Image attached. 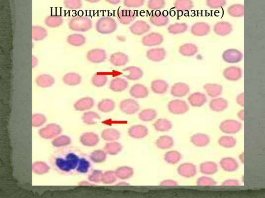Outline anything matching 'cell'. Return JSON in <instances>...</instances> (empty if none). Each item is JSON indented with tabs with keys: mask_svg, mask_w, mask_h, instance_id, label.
Returning <instances> with one entry per match:
<instances>
[{
	"mask_svg": "<svg viewBox=\"0 0 265 198\" xmlns=\"http://www.w3.org/2000/svg\"><path fill=\"white\" fill-rule=\"evenodd\" d=\"M222 57L226 62L236 63L241 61L243 55L237 49H231L225 51L223 54Z\"/></svg>",
	"mask_w": 265,
	"mask_h": 198,
	"instance_id": "cell-9",
	"label": "cell"
},
{
	"mask_svg": "<svg viewBox=\"0 0 265 198\" xmlns=\"http://www.w3.org/2000/svg\"><path fill=\"white\" fill-rule=\"evenodd\" d=\"M129 135L135 139H142L148 134V128L142 125H135L131 127L128 131Z\"/></svg>",
	"mask_w": 265,
	"mask_h": 198,
	"instance_id": "cell-16",
	"label": "cell"
},
{
	"mask_svg": "<svg viewBox=\"0 0 265 198\" xmlns=\"http://www.w3.org/2000/svg\"><path fill=\"white\" fill-rule=\"evenodd\" d=\"M244 114L243 110L240 111L238 113V116L239 118V119H240L242 121H244Z\"/></svg>",
	"mask_w": 265,
	"mask_h": 198,
	"instance_id": "cell-59",
	"label": "cell"
},
{
	"mask_svg": "<svg viewBox=\"0 0 265 198\" xmlns=\"http://www.w3.org/2000/svg\"><path fill=\"white\" fill-rule=\"evenodd\" d=\"M224 186H238L239 182L236 180H228L224 182L222 184Z\"/></svg>",
	"mask_w": 265,
	"mask_h": 198,
	"instance_id": "cell-56",
	"label": "cell"
},
{
	"mask_svg": "<svg viewBox=\"0 0 265 198\" xmlns=\"http://www.w3.org/2000/svg\"><path fill=\"white\" fill-rule=\"evenodd\" d=\"M115 173L117 177L122 180H126L133 175L134 170L130 167L123 166L118 168Z\"/></svg>",
	"mask_w": 265,
	"mask_h": 198,
	"instance_id": "cell-36",
	"label": "cell"
},
{
	"mask_svg": "<svg viewBox=\"0 0 265 198\" xmlns=\"http://www.w3.org/2000/svg\"><path fill=\"white\" fill-rule=\"evenodd\" d=\"M169 112L177 115L183 114L189 110V107L185 101L180 100H175L168 104Z\"/></svg>",
	"mask_w": 265,
	"mask_h": 198,
	"instance_id": "cell-4",
	"label": "cell"
},
{
	"mask_svg": "<svg viewBox=\"0 0 265 198\" xmlns=\"http://www.w3.org/2000/svg\"><path fill=\"white\" fill-rule=\"evenodd\" d=\"M129 57L126 54L118 52L113 54L110 61L115 66H122L125 65L129 62Z\"/></svg>",
	"mask_w": 265,
	"mask_h": 198,
	"instance_id": "cell-22",
	"label": "cell"
},
{
	"mask_svg": "<svg viewBox=\"0 0 265 198\" xmlns=\"http://www.w3.org/2000/svg\"><path fill=\"white\" fill-rule=\"evenodd\" d=\"M200 172L206 175H212L217 173L218 167L217 164L212 162H206L201 164Z\"/></svg>",
	"mask_w": 265,
	"mask_h": 198,
	"instance_id": "cell-31",
	"label": "cell"
},
{
	"mask_svg": "<svg viewBox=\"0 0 265 198\" xmlns=\"http://www.w3.org/2000/svg\"><path fill=\"white\" fill-rule=\"evenodd\" d=\"M150 26L143 21L135 22L130 27V30L134 35H142L150 31Z\"/></svg>",
	"mask_w": 265,
	"mask_h": 198,
	"instance_id": "cell-10",
	"label": "cell"
},
{
	"mask_svg": "<svg viewBox=\"0 0 265 198\" xmlns=\"http://www.w3.org/2000/svg\"><path fill=\"white\" fill-rule=\"evenodd\" d=\"M63 81L67 85H76L81 83L82 77L77 73H68L64 76Z\"/></svg>",
	"mask_w": 265,
	"mask_h": 198,
	"instance_id": "cell-37",
	"label": "cell"
},
{
	"mask_svg": "<svg viewBox=\"0 0 265 198\" xmlns=\"http://www.w3.org/2000/svg\"><path fill=\"white\" fill-rule=\"evenodd\" d=\"M86 42L85 36L81 34H72L68 36L67 42L75 47H80L84 45Z\"/></svg>",
	"mask_w": 265,
	"mask_h": 198,
	"instance_id": "cell-34",
	"label": "cell"
},
{
	"mask_svg": "<svg viewBox=\"0 0 265 198\" xmlns=\"http://www.w3.org/2000/svg\"><path fill=\"white\" fill-rule=\"evenodd\" d=\"M220 164L222 169L228 172H233L237 170L239 166L237 161L232 157L222 158Z\"/></svg>",
	"mask_w": 265,
	"mask_h": 198,
	"instance_id": "cell-20",
	"label": "cell"
},
{
	"mask_svg": "<svg viewBox=\"0 0 265 198\" xmlns=\"http://www.w3.org/2000/svg\"><path fill=\"white\" fill-rule=\"evenodd\" d=\"M164 42V37L159 33L152 32L142 38V44L147 47L159 46Z\"/></svg>",
	"mask_w": 265,
	"mask_h": 198,
	"instance_id": "cell-8",
	"label": "cell"
},
{
	"mask_svg": "<svg viewBox=\"0 0 265 198\" xmlns=\"http://www.w3.org/2000/svg\"><path fill=\"white\" fill-rule=\"evenodd\" d=\"M136 14L130 11H121L118 13V19L122 25H128L133 22L136 18Z\"/></svg>",
	"mask_w": 265,
	"mask_h": 198,
	"instance_id": "cell-24",
	"label": "cell"
},
{
	"mask_svg": "<svg viewBox=\"0 0 265 198\" xmlns=\"http://www.w3.org/2000/svg\"><path fill=\"white\" fill-rule=\"evenodd\" d=\"M160 185L166 186H177L178 184L176 181L172 180H166L162 181L160 184Z\"/></svg>",
	"mask_w": 265,
	"mask_h": 198,
	"instance_id": "cell-55",
	"label": "cell"
},
{
	"mask_svg": "<svg viewBox=\"0 0 265 198\" xmlns=\"http://www.w3.org/2000/svg\"><path fill=\"white\" fill-rule=\"evenodd\" d=\"M83 154L74 147H65L57 151L53 156L51 163L58 171L63 174L78 172Z\"/></svg>",
	"mask_w": 265,
	"mask_h": 198,
	"instance_id": "cell-1",
	"label": "cell"
},
{
	"mask_svg": "<svg viewBox=\"0 0 265 198\" xmlns=\"http://www.w3.org/2000/svg\"><path fill=\"white\" fill-rule=\"evenodd\" d=\"M188 100L192 106L201 107L207 102V98L204 93L198 92L191 94L189 96Z\"/></svg>",
	"mask_w": 265,
	"mask_h": 198,
	"instance_id": "cell-18",
	"label": "cell"
},
{
	"mask_svg": "<svg viewBox=\"0 0 265 198\" xmlns=\"http://www.w3.org/2000/svg\"><path fill=\"white\" fill-rule=\"evenodd\" d=\"M223 76L229 81H237L242 76L241 69L235 66L230 67L225 69Z\"/></svg>",
	"mask_w": 265,
	"mask_h": 198,
	"instance_id": "cell-19",
	"label": "cell"
},
{
	"mask_svg": "<svg viewBox=\"0 0 265 198\" xmlns=\"http://www.w3.org/2000/svg\"><path fill=\"white\" fill-rule=\"evenodd\" d=\"M120 110L123 113L132 115L140 111V106L138 102L133 99H126L122 101L120 104Z\"/></svg>",
	"mask_w": 265,
	"mask_h": 198,
	"instance_id": "cell-5",
	"label": "cell"
},
{
	"mask_svg": "<svg viewBox=\"0 0 265 198\" xmlns=\"http://www.w3.org/2000/svg\"><path fill=\"white\" fill-rule=\"evenodd\" d=\"M38 64V60L37 58L35 57H32V66L33 68L35 67Z\"/></svg>",
	"mask_w": 265,
	"mask_h": 198,
	"instance_id": "cell-58",
	"label": "cell"
},
{
	"mask_svg": "<svg viewBox=\"0 0 265 198\" xmlns=\"http://www.w3.org/2000/svg\"><path fill=\"white\" fill-rule=\"evenodd\" d=\"M123 72L125 73L124 76L130 81H138L141 79L144 73L142 69L136 66H129L124 68Z\"/></svg>",
	"mask_w": 265,
	"mask_h": 198,
	"instance_id": "cell-13",
	"label": "cell"
},
{
	"mask_svg": "<svg viewBox=\"0 0 265 198\" xmlns=\"http://www.w3.org/2000/svg\"><path fill=\"white\" fill-rule=\"evenodd\" d=\"M174 144L173 138L169 136H162L156 141V145L161 150H168Z\"/></svg>",
	"mask_w": 265,
	"mask_h": 198,
	"instance_id": "cell-29",
	"label": "cell"
},
{
	"mask_svg": "<svg viewBox=\"0 0 265 198\" xmlns=\"http://www.w3.org/2000/svg\"><path fill=\"white\" fill-rule=\"evenodd\" d=\"M188 26L185 23H175L171 25L168 28L169 32L172 34L177 35L188 30Z\"/></svg>",
	"mask_w": 265,
	"mask_h": 198,
	"instance_id": "cell-40",
	"label": "cell"
},
{
	"mask_svg": "<svg viewBox=\"0 0 265 198\" xmlns=\"http://www.w3.org/2000/svg\"><path fill=\"white\" fill-rule=\"evenodd\" d=\"M63 22V18L58 15L49 16L45 20V25L50 28L59 27L62 25Z\"/></svg>",
	"mask_w": 265,
	"mask_h": 198,
	"instance_id": "cell-39",
	"label": "cell"
},
{
	"mask_svg": "<svg viewBox=\"0 0 265 198\" xmlns=\"http://www.w3.org/2000/svg\"><path fill=\"white\" fill-rule=\"evenodd\" d=\"M48 35L46 29L41 26H35L32 27V38L35 41L43 40Z\"/></svg>",
	"mask_w": 265,
	"mask_h": 198,
	"instance_id": "cell-38",
	"label": "cell"
},
{
	"mask_svg": "<svg viewBox=\"0 0 265 198\" xmlns=\"http://www.w3.org/2000/svg\"><path fill=\"white\" fill-rule=\"evenodd\" d=\"M210 31V26L204 22H199L194 24L191 28V33L196 36H204L208 35Z\"/></svg>",
	"mask_w": 265,
	"mask_h": 198,
	"instance_id": "cell-12",
	"label": "cell"
},
{
	"mask_svg": "<svg viewBox=\"0 0 265 198\" xmlns=\"http://www.w3.org/2000/svg\"><path fill=\"white\" fill-rule=\"evenodd\" d=\"M122 149V146L118 142H113L107 144L105 150L111 155H115L118 154Z\"/></svg>",
	"mask_w": 265,
	"mask_h": 198,
	"instance_id": "cell-46",
	"label": "cell"
},
{
	"mask_svg": "<svg viewBox=\"0 0 265 198\" xmlns=\"http://www.w3.org/2000/svg\"><path fill=\"white\" fill-rule=\"evenodd\" d=\"M228 102L222 98L212 99L209 103L210 110L215 112H221L228 107Z\"/></svg>",
	"mask_w": 265,
	"mask_h": 198,
	"instance_id": "cell-21",
	"label": "cell"
},
{
	"mask_svg": "<svg viewBox=\"0 0 265 198\" xmlns=\"http://www.w3.org/2000/svg\"><path fill=\"white\" fill-rule=\"evenodd\" d=\"M124 3L129 7H139L143 4V0H125Z\"/></svg>",
	"mask_w": 265,
	"mask_h": 198,
	"instance_id": "cell-54",
	"label": "cell"
},
{
	"mask_svg": "<svg viewBox=\"0 0 265 198\" xmlns=\"http://www.w3.org/2000/svg\"><path fill=\"white\" fill-rule=\"evenodd\" d=\"M176 6L181 11H188L192 7V3L190 0H179L176 2Z\"/></svg>",
	"mask_w": 265,
	"mask_h": 198,
	"instance_id": "cell-50",
	"label": "cell"
},
{
	"mask_svg": "<svg viewBox=\"0 0 265 198\" xmlns=\"http://www.w3.org/2000/svg\"><path fill=\"white\" fill-rule=\"evenodd\" d=\"M242 128L241 124L234 120H227L221 123L220 126V130L224 133L234 134L239 132Z\"/></svg>",
	"mask_w": 265,
	"mask_h": 198,
	"instance_id": "cell-7",
	"label": "cell"
},
{
	"mask_svg": "<svg viewBox=\"0 0 265 198\" xmlns=\"http://www.w3.org/2000/svg\"><path fill=\"white\" fill-rule=\"evenodd\" d=\"M68 27L71 30L86 32L92 28V20L87 16H77L72 18L68 22Z\"/></svg>",
	"mask_w": 265,
	"mask_h": 198,
	"instance_id": "cell-2",
	"label": "cell"
},
{
	"mask_svg": "<svg viewBox=\"0 0 265 198\" xmlns=\"http://www.w3.org/2000/svg\"><path fill=\"white\" fill-rule=\"evenodd\" d=\"M87 58L88 61L92 63L99 64L105 61L107 58V54L104 49H93L88 52Z\"/></svg>",
	"mask_w": 265,
	"mask_h": 198,
	"instance_id": "cell-6",
	"label": "cell"
},
{
	"mask_svg": "<svg viewBox=\"0 0 265 198\" xmlns=\"http://www.w3.org/2000/svg\"><path fill=\"white\" fill-rule=\"evenodd\" d=\"M118 25L110 17H103L98 19L95 25L96 31L102 34H110L116 31Z\"/></svg>",
	"mask_w": 265,
	"mask_h": 198,
	"instance_id": "cell-3",
	"label": "cell"
},
{
	"mask_svg": "<svg viewBox=\"0 0 265 198\" xmlns=\"http://www.w3.org/2000/svg\"><path fill=\"white\" fill-rule=\"evenodd\" d=\"M157 116V112L152 109H146L142 111L139 114L140 119L144 122H150Z\"/></svg>",
	"mask_w": 265,
	"mask_h": 198,
	"instance_id": "cell-41",
	"label": "cell"
},
{
	"mask_svg": "<svg viewBox=\"0 0 265 198\" xmlns=\"http://www.w3.org/2000/svg\"><path fill=\"white\" fill-rule=\"evenodd\" d=\"M120 137V133L114 129L107 130L103 134V137L105 140L114 141L118 140Z\"/></svg>",
	"mask_w": 265,
	"mask_h": 198,
	"instance_id": "cell-48",
	"label": "cell"
},
{
	"mask_svg": "<svg viewBox=\"0 0 265 198\" xmlns=\"http://www.w3.org/2000/svg\"><path fill=\"white\" fill-rule=\"evenodd\" d=\"M164 2L163 0H151L149 3V6L150 9H158L163 7Z\"/></svg>",
	"mask_w": 265,
	"mask_h": 198,
	"instance_id": "cell-53",
	"label": "cell"
},
{
	"mask_svg": "<svg viewBox=\"0 0 265 198\" xmlns=\"http://www.w3.org/2000/svg\"><path fill=\"white\" fill-rule=\"evenodd\" d=\"M178 174L182 177L191 178L197 173L196 166L192 163H183L180 165L177 170Z\"/></svg>",
	"mask_w": 265,
	"mask_h": 198,
	"instance_id": "cell-11",
	"label": "cell"
},
{
	"mask_svg": "<svg viewBox=\"0 0 265 198\" xmlns=\"http://www.w3.org/2000/svg\"><path fill=\"white\" fill-rule=\"evenodd\" d=\"M94 104L93 100L91 98L85 97L78 101L75 104V107L78 110H87L90 108Z\"/></svg>",
	"mask_w": 265,
	"mask_h": 198,
	"instance_id": "cell-45",
	"label": "cell"
},
{
	"mask_svg": "<svg viewBox=\"0 0 265 198\" xmlns=\"http://www.w3.org/2000/svg\"><path fill=\"white\" fill-rule=\"evenodd\" d=\"M99 107L103 112H110L114 110L115 103L110 99H106L99 103Z\"/></svg>",
	"mask_w": 265,
	"mask_h": 198,
	"instance_id": "cell-47",
	"label": "cell"
},
{
	"mask_svg": "<svg viewBox=\"0 0 265 198\" xmlns=\"http://www.w3.org/2000/svg\"><path fill=\"white\" fill-rule=\"evenodd\" d=\"M169 85L165 81L157 79L153 81L151 85L152 91L156 94H163L168 90Z\"/></svg>",
	"mask_w": 265,
	"mask_h": 198,
	"instance_id": "cell-27",
	"label": "cell"
},
{
	"mask_svg": "<svg viewBox=\"0 0 265 198\" xmlns=\"http://www.w3.org/2000/svg\"><path fill=\"white\" fill-rule=\"evenodd\" d=\"M181 154L176 151L168 152L164 156L165 161L168 164L172 165L179 163L181 160Z\"/></svg>",
	"mask_w": 265,
	"mask_h": 198,
	"instance_id": "cell-42",
	"label": "cell"
},
{
	"mask_svg": "<svg viewBox=\"0 0 265 198\" xmlns=\"http://www.w3.org/2000/svg\"><path fill=\"white\" fill-rule=\"evenodd\" d=\"M215 34L220 36H226L233 31L232 26L228 22H221L215 25L213 28Z\"/></svg>",
	"mask_w": 265,
	"mask_h": 198,
	"instance_id": "cell-23",
	"label": "cell"
},
{
	"mask_svg": "<svg viewBox=\"0 0 265 198\" xmlns=\"http://www.w3.org/2000/svg\"><path fill=\"white\" fill-rule=\"evenodd\" d=\"M219 144L225 148H232L237 144V141L231 136H222L219 140Z\"/></svg>",
	"mask_w": 265,
	"mask_h": 198,
	"instance_id": "cell-44",
	"label": "cell"
},
{
	"mask_svg": "<svg viewBox=\"0 0 265 198\" xmlns=\"http://www.w3.org/2000/svg\"><path fill=\"white\" fill-rule=\"evenodd\" d=\"M204 90L211 97H217L222 93V86L218 84H207L204 86Z\"/></svg>",
	"mask_w": 265,
	"mask_h": 198,
	"instance_id": "cell-30",
	"label": "cell"
},
{
	"mask_svg": "<svg viewBox=\"0 0 265 198\" xmlns=\"http://www.w3.org/2000/svg\"><path fill=\"white\" fill-rule=\"evenodd\" d=\"M64 5L68 9L71 10H77L82 6L81 0H64Z\"/></svg>",
	"mask_w": 265,
	"mask_h": 198,
	"instance_id": "cell-49",
	"label": "cell"
},
{
	"mask_svg": "<svg viewBox=\"0 0 265 198\" xmlns=\"http://www.w3.org/2000/svg\"><path fill=\"white\" fill-rule=\"evenodd\" d=\"M130 94L135 98H145L148 96L149 90L143 85L135 84L130 88Z\"/></svg>",
	"mask_w": 265,
	"mask_h": 198,
	"instance_id": "cell-17",
	"label": "cell"
},
{
	"mask_svg": "<svg viewBox=\"0 0 265 198\" xmlns=\"http://www.w3.org/2000/svg\"><path fill=\"white\" fill-rule=\"evenodd\" d=\"M107 81V76L103 73H97L92 78V84L97 87L105 85Z\"/></svg>",
	"mask_w": 265,
	"mask_h": 198,
	"instance_id": "cell-43",
	"label": "cell"
},
{
	"mask_svg": "<svg viewBox=\"0 0 265 198\" xmlns=\"http://www.w3.org/2000/svg\"><path fill=\"white\" fill-rule=\"evenodd\" d=\"M128 86L129 84L125 79L116 78L111 81L110 87L114 92H121L124 91Z\"/></svg>",
	"mask_w": 265,
	"mask_h": 198,
	"instance_id": "cell-26",
	"label": "cell"
},
{
	"mask_svg": "<svg viewBox=\"0 0 265 198\" xmlns=\"http://www.w3.org/2000/svg\"><path fill=\"white\" fill-rule=\"evenodd\" d=\"M36 83L38 86L42 87H48L54 84L55 79L50 75L43 74L36 78Z\"/></svg>",
	"mask_w": 265,
	"mask_h": 198,
	"instance_id": "cell-35",
	"label": "cell"
},
{
	"mask_svg": "<svg viewBox=\"0 0 265 198\" xmlns=\"http://www.w3.org/2000/svg\"><path fill=\"white\" fill-rule=\"evenodd\" d=\"M166 52L163 48H156L149 49L147 52V57L150 61L158 62L164 60Z\"/></svg>",
	"mask_w": 265,
	"mask_h": 198,
	"instance_id": "cell-14",
	"label": "cell"
},
{
	"mask_svg": "<svg viewBox=\"0 0 265 198\" xmlns=\"http://www.w3.org/2000/svg\"><path fill=\"white\" fill-rule=\"evenodd\" d=\"M169 18L160 13H155L150 18V22L156 27H164L169 23Z\"/></svg>",
	"mask_w": 265,
	"mask_h": 198,
	"instance_id": "cell-28",
	"label": "cell"
},
{
	"mask_svg": "<svg viewBox=\"0 0 265 198\" xmlns=\"http://www.w3.org/2000/svg\"><path fill=\"white\" fill-rule=\"evenodd\" d=\"M117 175L116 173L113 171H109L105 173L103 176V181L107 184L113 183L116 181Z\"/></svg>",
	"mask_w": 265,
	"mask_h": 198,
	"instance_id": "cell-52",
	"label": "cell"
},
{
	"mask_svg": "<svg viewBox=\"0 0 265 198\" xmlns=\"http://www.w3.org/2000/svg\"><path fill=\"white\" fill-rule=\"evenodd\" d=\"M154 129L158 132H165L170 131L172 127V123L166 118H160L154 123Z\"/></svg>",
	"mask_w": 265,
	"mask_h": 198,
	"instance_id": "cell-33",
	"label": "cell"
},
{
	"mask_svg": "<svg viewBox=\"0 0 265 198\" xmlns=\"http://www.w3.org/2000/svg\"><path fill=\"white\" fill-rule=\"evenodd\" d=\"M217 184L216 181L212 178L207 176H202L199 178L197 181V185L203 186H214Z\"/></svg>",
	"mask_w": 265,
	"mask_h": 198,
	"instance_id": "cell-51",
	"label": "cell"
},
{
	"mask_svg": "<svg viewBox=\"0 0 265 198\" xmlns=\"http://www.w3.org/2000/svg\"><path fill=\"white\" fill-rule=\"evenodd\" d=\"M210 138L206 134L198 133L191 137V141L196 146L204 147L210 143Z\"/></svg>",
	"mask_w": 265,
	"mask_h": 198,
	"instance_id": "cell-25",
	"label": "cell"
},
{
	"mask_svg": "<svg viewBox=\"0 0 265 198\" xmlns=\"http://www.w3.org/2000/svg\"><path fill=\"white\" fill-rule=\"evenodd\" d=\"M179 52L183 56L192 57L198 53V48L195 44L186 43L180 47Z\"/></svg>",
	"mask_w": 265,
	"mask_h": 198,
	"instance_id": "cell-32",
	"label": "cell"
},
{
	"mask_svg": "<svg viewBox=\"0 0 265 198\" xmlns=\"http://www.w3.org/2000/svg\"><path fill=\"white\" fill-rule=\"evenodd\" d=\"M237 102L240 106H244V94L243 93L239 94L237 97Z\"/></svg>",
	"mask_w": 265,
	"mask_h": 198,
	"instance_id": "cell-57",
	"label": "cell"
},
{
	"mask_svg": "<svg viewBox=\"0 0 265 198\" xmlns=\"http://www.w3.org/2000/svg\"><path fill=\"white\" fill-rule=\"evenodd\" d=\"M106 1L113 4H117L120 2V0H106Z\"/></svg>",
	"mask_w": 265,
	"mask_h": 198,
	"instance_id": "cell-60",
	"label": "cell"
},
{
	"mask_svg": "<svg viewBox=\"0 0 265 198\" xmlns=\"http://www.w3.org/2000/svg\"><path fill=\"white\" fill-rule=\"evenodd\" d=\"M86 1L90 3H96L99 2L100 0H86Z\"/></svg>",
	"mask_w": 265,
	"mask_h": 198,
	"instance_id": "cell-61",
	"label": "cell"
},
{
	"mask_svg": "<svg viewBox=\"0 0 265 198\" xmlns=\"http://www.w3.org/2000/svg\"><path fill=\"white\" fill-rule=\"evenodd\" d=\"M190 91L188 85L182 83H176L171 88V94L176 97H183L187 95Z\"/></svg>",
	"mask_w": 265,
	"mask_h": 198,
	"instance_id": "cell-15",
	"label": "cell"
}]
</instances>
